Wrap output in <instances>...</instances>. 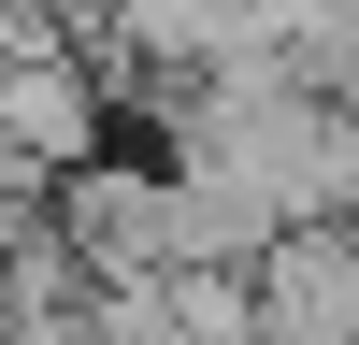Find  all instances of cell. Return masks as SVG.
Masks as SVG:
<instances>
[{
  "mask_svg": "<svg viewBox=\"0 0 359 345\" xmlns=\"http://www.w3.org/2000/svg\"><path fill=\"white\" fill-rule=\"evenodd\" d=\"M259 345H359V245L273 230L259 245Z\"/></svg>",
  "mask_w": 359,
  "mask_h": 345,
  "instance_id": "6da1fadb",
  "label": "cell"
}]
</instances>
